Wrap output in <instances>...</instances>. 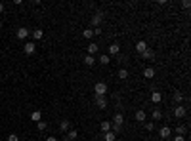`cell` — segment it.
<instances>
[{
    "label": "cell",
    "instance_id": "33",
    "mask_svg": "<svg viewBox=\"0 0 191 141\" xmlns=\"http://www.w3.org/2000/svg\"><path fill=\"white\" fill-rule=\"evenodd\" d=\"M182 6H184V8H189L191 2H189V0H184V2H182Z\"/></svg>",
    "mask_w": 191,
    "mask_h": 141
},
{
    "label": "cell",
    "instance_id": "20",
    "mask_svg": "<svg viewBox=\"0 0 191 141\" xmlns=\"http://www.w3.org/2000/svg\"><path fill=\"white\" fill-rule=\"evenodd\" d=\"M103 139L105 141H115L117 139V134H115V132H107V134H103Z\"/></svg>",
    "mask_w": 191,
    "mask_h": 141
},
{
    "label": "cell",
    "instance_id": "21",
    "mask_svg": "<svg viewBox=\"0 0 191 141\" xmlns=\"http://www.w3.org/2000/svg\"><path fill=\"white\" fill-rule=\"evenodd\" d=\"M76 135H79V132H76V130H69L65 137H67V139H71V141H75V139H76Z\"/></svg>",
    "mask_w": 191,
    "mask_h": 141
},
{
    "label": "cell",
    "instance_id": "3",
    "mask_svg": "<svg viewBox=\"0 0 191 141\" xmlns=\"http://www.w3.org/2000/svg\"><path fill=\"white\" fill-rule=\"evenodd\" d=\"M185 115H187V109H185V107H182V105L174 107V116H176V118H184Z\"/></svg>",
    "mask_w": 191,
    "mask_h": 141
},
{
    "label": "cell",
    "instance_id": "7",
    "mask_svg": "<svg viewBox=\"0 0 191 141\" xmlns=\"http://www.w3.org/2000/svg\"><path fill=\"white\" fill-rule=\"evenodd\" d=\"M35 50H36V44H32V42H27L25 46H23V52H25L27 55H32V54H35Z\"/></svg>",
    "mask_w": 191,
    "mask_h": 141
},
{
    "label": "cell",
    "instance_id": "19",
    "mask_svg": "<svg viewBox=\"0 0 191 141\" xmlns=\"http://www.w3.org/2000/svg\"><path fill=\"white\" fill-rule=\"evenodd\" d=\"M97 50H99V46H97L96 42H92L90 46H88V55H94V54H96Z\"/></svg>",
    "mask_w": 191,
    "mask_h": 141
},
{
    "label": "cell",
    "instance_id": "25",
    "mask_svg": "<svg viewBox=\"0 0 191 141\" xmlns=\"http://www.w3.org/2000/svg\"><path fill=\"white\" fill-rule=\"evenodd\" d=\"M119 78L120 80H126L128 78V69H119Z\"/></svg>",
    "mask_w": 191,
    "mask_h": 141
},
{
    "label": "cell",
    "instance_id": "8",
    "mask_svg": "<svg viewBox=\"0 0 191 141\" xmlns=\"http://www.w3.org/2000/svg\"><path fill=\"white\" fill-rule=\"evenodd\" d=\"M123 122H124V115L123 112H117V115L113 116V124H115V126H123Z\"/></svg>",
    "mask_w": 191,
    "mask_h": 141
},
{
    "label": "cell",
    "instance_id": "9",
    "mask_svg": "<svg viewBox=\"0 0 191 141\" xmlns=\"http://www.w3.org/2000/svg\"><path fill=\"white\" fill-rule=\"evenodd\" d=\"M147 48H149V46H147V42H145V40H140V42L136 44V52H138V54H143Z\"/></svg>",
    "mask_w": 191,
    "mask_h": 141
},
{
    "label": "cell",
    "instance_id": "23",
    "mask_svg": "<svg viewBox=\"0 0 191 141\" xmlns=\"http://www.w3.org/2000/svg\"><path fill=\"white\" fill-rule=\"evenodd\" d=\"M84 63H86L88 67H92L96 63V59H94V55H86V57H84Z\"/></svg>",
    "mask_w": 191,
    "mask_h": 141
},
{
    "label": "cell",
    "instance_id": "29",
    "mask_svg": "<svg viewBox=\"0 0 191 141\" xmlns=\"http://www.w3.org/2000/svg\"><path fill=\"white\" fill-rule=\"evenodd\" d=\"M145 130H147V132H153V130H155V124H153V122H145Z\"/></svg>",
    "mask_w": 191,
    "mask_h": 141
},
{
    "label": "cell",
    "instance_id": "34",
    "mask_svg": "<svg viewBox=\"0 0 191 141\" xmlns=\"http://www.w3.org/2000/svg\"><path fill=\"white\" fill-rule=\"evenodd\" d=\"M46 141H58V137H54V135H50V137H46Z\"/></svg>",
    "mask_w": 191,
    "mask_h": 141
},
{
    "label": "cell",
    "instance_id": "30",
    "mask_svg": "<svg viewBox=\"0 0 191 141\" xmlns=\"http://www.w3.org/2000/svg\"><path fill=\"white\" fill-rule=\"evenodd\" d=\"M36 128H38L40 132H42V130H46V122H42V120H40V122H36Z\"/></svg>",
    "mask_w": 191,
    "mask_h": 141
},
{
    "label": "cell",
    "instance_id": "22",
    "mask_svg": "<svg viewBox=\"0 0 191 141\" xmlns=\"http://www.w3.org/2000/svg\"><path fill=\"white\" fill-rule=\"evenodd\" d=\"M59 128H61V132H69V128H71L69 120H61V122H59Z\"/></svg>",
    "mask_w": 191,
    "mask_h": 141
},
{
    "label": "cell",
    "instance_id": "26",
    "mask_svg": "<svg viewBox=\"0 0 191 141\" xmlns=\"http://www.w3.org/2000/svg\"><path fill=\"white\" fill-rule=\"evenodd\" d=\"M32 36H35L36 40H40V38H42V36H44V33H42V31H40V29H36V31H32Z\"/></svg>",
    "mask_w": 191,
    "mask_h": 141
},
{
    "label": "cell",
    "instance_id": "10",
    "mask_svg": "<svg viewBox=\"0 0 191 141\" xmlns=\"http://www.w3.org/2000/svg\"><path fill=\"white\" fill-rule=\"evenodd\" d=\"M170 134H172V130H170V128H168V126H162V128H161V130H159V135H161V137H162V139H166V137H170Z\"/></svg>",
    "mask_w": 191,
    "mask_h": 141
},
{
    "label": "cell",
    "instance_id": "35",
    "mask_svg": "<svg viewBox=\"0 0 191 141\" xmlns=\"http://www.w3.org/2000/svg\"><path fill=\"white\" fill-rule=\"evenodd\" d=\"M2 11H4V4L0 2V14H2Z\"/></svg>",
    "mask_w": 191,
    "mask_h": 141
},
{
    "label": "cell",
    "instance_id": "2",
    "mask_svg": "<svg viewBox=\"0 0 191 141\" xmlns=\"http://www.w3.org/2000/svg\"><path fill=\"white\" fill-rule=\"evenodd\" d=\"M101 21H103V11H96V14H94V17H92V25H94L96 29H99Z\"/></svg>",
    "mask_w": 191,
    "mask_h": 141
},
{
    "label": "cell",
    "instance_id": "17",
    "mask_svg": "<svg viewBox=\"0 0 191 141\" xmlns=\"http://www.w3.org/2000/svg\"><path fill=\"white\" fill-rule=\"evenodd\" d=\"M151 101H153V103H161V101H162V94H161V92H153Z\"/></svg>",
    "mask_w": 191,
    "mask_h": 141
},
{
    "label": "cell",
    "instance_id": "28",
    "mask_svg": "<svg viewBox=\"0 0 191 141\" xmlns=\"http://www.w3.org/2000/svg\"><path fill=\"white\" fill-rule=\"evenodd\" d=\"M109 61H111V59H109V55H101V57H99V63H101V65H107Z\"/></svg>",
    "mask_w": 191,
    "mask_h": 141
},
{
    "label": "cell",
    "instance_id": "36",
    "mask_svg": "<svg viewBox=\"0 0 191 141\" xmlns=\"http://www.w3.org/2000/svg\"><path fill=\"white\" fill-rule=\"evenodd\" d=\"M2 27H4V23H2V19H0V29H2Z\"/></svg>",
    "mask_w": 191,
    "mask_h": 141
},
{
    "label": "cell",
    "instance_id": "6",
    "mask_svg": "<svg viewBox=\"0 0 191 141\" xmlns=\"http://www.w3.org/2000/svg\"><path fill=\"white\" fill-rule=\"evenodd\" d=\"M15 34H17V38H19V40H25L27 36L31 34V31H27L25 27H19V29H17V33H15Z\"/></svg>",
    "mask_w": 191,
    "mask_h": 141
},
{
    "label": "cell",
    "instance_id": "1",
    "mask_svg": "<svg viewBox=\"0 0 191 141\" xmlns=\"http://www.w3.org/2000/svg\"><path fill=\"white\" fill-rule=\"evenodd\" d=\"M94 92H96V95H105L107 94V84L105 82H96Z\"/></svg>",
    "mask_w": 191,
    "mask_h": 141
},
{
    "label": "cell",
    "instance_id": "31",
    "mask_svg": "<svg viewBox=\"0 0 191 141\" xmlns=\"http://www.w3.org/2000/svg\"><path fill=\"white\" fill-rule=\"evenodd\" d=\"M8 141H19V137L15 134H10V135H8Z\"/></svg>",
    "mask_w": 191,
    "mask_h": 141
},
{
    "label": "cell",
    "instance_id": "15",
    "mask_svg": "<svg viewBox=\"0 0 191 141\" xmlns=\"http://www.w3.org/2000/svg\"><path fill=\"white\" fill-rule=\"evenodd\" d=\"M31 120L32 122H40V120H42V112L40 111H32L31 112Z\"/></svg>",
    "mask_w": 191,
    "mask_h": 141
},
{
    "label": "cell",
    "instance_id": "13",
    "mask_svg": "<svg viewBox=\"0 0 191 141\" xmlns=\"http://www.w3.org/2000/svg\"><path fill=\"white\" fill-rule=\"evenodd\" d=\"M134 118H136L138 122H145V118H147V115H145V111H136V115H134Z\"/></svg>",
    "mask_w": 191,
    "mask_h": 141
},
{
    "label": "cell",
    "instance_id": "32",
    "mask_svg": "<svg viewBox=\"0 0 191 141\" xmlns=\"http://www.w3.org/2000/svg\"><path fill=\"white\" fill-rule=\"evenodd\" d=\"M174 141H185V135H176Z\"/></svg>",
    "mask_w": 191,
    "mask_h": 141
},
{
    "label": "cell",
    "instance_id": "12",
    "mask_svg": "<svg viewBox=\"0 0 191 141\" xmlns=\"http://www.w3.org/2000/svg\"><path fill=\"white\" fill-rule=\"evenodd\" d=\"M119 52H120V46L117 42H113L111 46H109V54H111V55H119Z\"/></svg>",
    "mask_w": 191,
    "mask_h": 141
},
{
    "label": "cell",
    "instance_id": "11",
    "mask_svg": "<svg viewBox=\"0 0 191 141\" xmlns=\"http://www.w3.org/2000/svg\"><path fill=\"white\" fill-rule=\"evenodd\" d=\"M172 101L176 103V105H182V101H184V94H182V92H174Z\"/></svg>",
    "mask_w": 191,
    "mask_h": 141
},
{
    "label": "cell",
    "instance_id": "18",
    "mask_svg": "<svg viewBox=\"0 0 191 141\" xmlns=\"http://www.w3.org/2000/svg\"><path fill=\"white\" fill-rule=\"evenodd\" d=\"M151 118L153 120H162V111L161 109H155V111L151 112Z\"/></svg>",
    "mask_w": 191,
    "mask_h": 141
},
{
    "label": "cell",
    "instance_id": "16",
    "mask_svg": "<svg viewBox=\"0 0 191 141\" xmlns=\"http://www.w3.org/2000/svg\"><path fill=\"white\" fill-rule=\"evenodd\" d=\"M176 134L178 135H185L187 134V126H185V124H178L176 126Z\"/></svg>",
    "mask_w": 191,
    "mask_h": 141
},
{
    "label": "cell",
    "instance_id": "14",
    "mask_svg": "<svg viewBox=\"0 0 191 141\" xmlns=\"http://www.w3.org/2000/svg\"><path fill=\"white\" fill-rule=\"evenodd\" d=\"M143 76L151 80L153 76H155V69H153V67H145V69H143Z\"/></svg>",
    "mask_w": 191,
    "mask_h": 141
},
{
    "label": "cell",
    "instance_id": "24",
    "mask_svg": "<svg viewBox=\"0 0 191 141\" xmlns=\"http://www.w3.org/2000/svg\"><path fill=\"white\" fill-rule=\"evenodd\" d=\"M101 132H103V134L111 132V122H101Z\"/></svg>",
    "mask_w": 191,
    "mask_h": 141
},
{
    "label": "cell",
    "instance_id": "27",
    "mask_svg": "<svg viewBox=\"0 0 191 141\" xmlns=\"http://www.w3.org/2000/svg\"><path fill=\"white\" fill-rule=\"evenodd\" d=\"M82 36H84V38H92V36H94V29H86L82 33Z\"/></svg>",
    "mask_w": 191,
    "mask_h": 141
},
{
    "label": "cell",
    "instance_id": "5",
    "mask_svg": "<svg viewBox=\"0 0 191 141\" xmlns=\"http://www.w3.org/2000/svg\"><path fill=\"white\" fill-rule=\"evenodd\" d=\"M96 105H97V109H107V99H105V95H96Z\"/></svg>",
    "mask_w": 191,
    "mask_h": 141
},
{
    "label": "cell",
    "instance_id": "4",
    "mask_svg": "<svg viewBox=\"0 0 191 141\" xmlns=\"http://www.w3.org/2000/svg\"><path fill=\"white\" fill-rule=\"evenodd\" d=\"M140 55H141L143 61H153V59H155V52H153L151 48H147V50H145L143 54H140Z\"/></svg>",
    "mask_w": 191,
    "mask_h": 141
}]
</instances>
